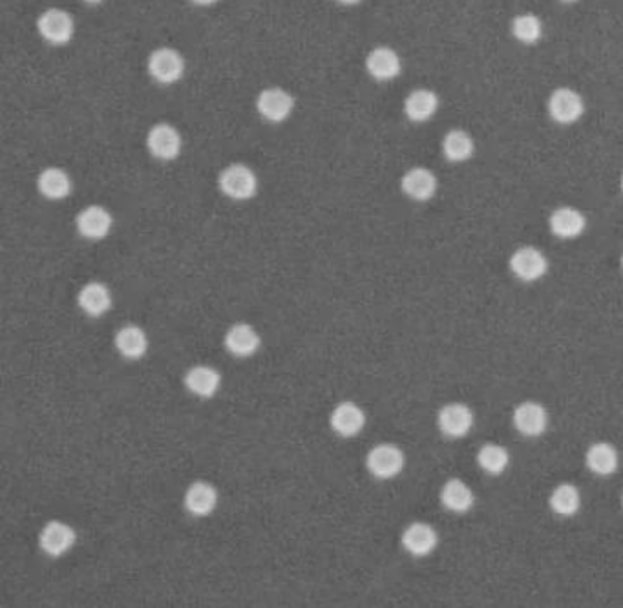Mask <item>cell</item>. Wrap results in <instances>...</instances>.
Masks as SVG:
<instances>
[{"mask_svg":"<svg viewBox=\"0 0 623 608\" xmlns=\"http://www.w3.org/2000/svg\"><path fill=\"white\" fill-rule=\"evenodd\" d=\"M220 384H221L220 373L209 366H196L185 375L186 389L202 398L214 397L216 391L220 389Z\"/></svg>","mask_w":623,"mask_h":608,"instance_id":"cell-23","label":"cell"},{"mask_svg":"<svg viewBox=\"0 0 623 608\" xmlns=\"http://www.w3.org/2000/svg\"><path fill=\"white\" fill-rule=\"evenodd\" d=\"M621 267H623V256H621Z\"/></svg>","mask_w":623,"mask_h":608,"instance_id":"cell-36","label":"cell"},{"mask_svg":"<svg viewBox=\"0 0 623 608\" xmlns=\"http://www.w3.org/2000/svg\"><path fill=\"white\" fill-rule=\"evenodd\" d=\"M76 225H77V230L83 237L103 239L110 234L112 225H113V218L104 207L88 205L77 214Z\"/></svg>","mask_w":623,"mask_h":608,"instance_id":"cell-13","label":"cell"},{"mask_svg":"<svg viewBox=\"0 0 623 608\" xmlns=\"http://www.w3.org/2000/svg\"><path fill=\"white\" fill-rule=\"evenodd\" d=\"M550 508L564 517H571L574 514H578L580 506H582V496L580 490L573 484H559L557 488H554V492L550 494Z\"/></svg>","mask_w":623,"mask_h":608,"instance_id":"cell-28","label":"cell"},{"mask_svg":"<svg viewBox=\"0 0 623 608\" xmlns=\"http://www.w3.org/2000/svg\"><path fill=\"white\" fill-rule=\"evenodd\" d=\"M512 33L523 44H536L543 37V22L532 13L518 15L512 21Z\"/></svg>","mask_w":623,"mask_h":608,"instance_id":"cell-30","label":"cell"},{"mask_svg":"<svg viewBox=\"0 0 623 608\" xmlns=\"http://www.w3.org/2000/svg\"><path fill=\"white\" fill-rule=\"evenodd\" d=\"M366 466L377 478H393L404 468V453L395 444H379L367 453Z\"/></svg>","mask_w":623,"mask_h":608,"instance_id":"cell-8","label":"cell"},{"mask_svg":"<svg viewBox=\"0 0 623 608\" xmlns=\"http://www.w3.org/2000/svg\"><path fill=\"white\" fill-rule=\"evenodd\" d=\"M587 466L596 475H612L618 468V452L609 443H596L589 448L587 455Z\"/></svg>","mask_w":623,"mask_h":608,"instance_id":"cell-26","label":"cell"},{"mask_svg":"<svg viewBox=\"0 0 623 608\" xmlns=\"http://www.w3.org/2000/svg\"><path fill=\"white\" fill-rule=\"evenodd\" d=\"M516 430L525 437H539L546 432L548 415L546 409L532 400L519 404L514 411Z\"/></svg>","mask_w":623,"mask_h":608,"instance_id":"cell-15","label":"cell"},{"mask_svg":"<svg viewBox=\"0 0 623 608\" xmlns=\"http://www.w3.org/2000/svg\"><path fill=\"white\" fill-rule=\"evenodd\" d=\"M621 503H623V499H621Z\"/></svg>","mask_w":623,"mask_h":608,"instance_id":"cell-37","label":"cell"},{"mask_svg":"<svg viewBox=\"0 0 623 608\" xmlns=\"http://www.w3.org/2000/svg\"><path fill=\"white\" fill-rule=\"evenodd\" d=\"M191 4L194 6H202V8H207V6H214L216 3H220V0H189Z\"/></svg>","mask_w":623,"mask_h":608,"instance_id":"cell-31","label":"cell"},{"mask_svg":"<svg viewBox=\"0 0 623 608\" xmlns=\"http://www.w3.org/2000/svg\"><path fill=\"white\" fill-rule=\"evenodd\" d=\"M115 347L124 358L138 360L147 353L149 338L141 327L131 324V326H124L117 331Z\"/></svg>","mask_w":623,"mask_h":608,"instance_id":"cell-25","label":"cell"},{"mask_svg":"<svg viewBox=\"0 0 623 608\" xmlns=\"http://www.w3.org/2000/svg\"><path fill=\"white\" fill-rule=\"evenodd\" d=\"M366 70L375 81L388 83L401 76L402 60L393 48L375 46L366 55Z\"/></svg>","mask_w":623,"mask_h":608,"instance_id":"cell-7","label":"cell"},{"mask_svg":"<svg viewBox=\"0 0 623 608\" xmlns=\"http://www.w3.org/2000/svg\"><path fill=\"white\" fill-rule=\"evenodd\" d=\"M366 425V413L355 402H342L331 413V428L340 437H355Z\"/></svg>","mask_w":623,"mask_h":608,"instance_id":"cell-16","label":"cell"},{"mask_svg":"<svg viewBox=\"0 0 623 608\" xmlns=\"http://www.w3.org/2000/svg\"><path fill=\"white\" fill-rule=\"evenodd\" d=\"M79 308L88 317H103L112 308V294L108 287L101 282H90L86 283L79 294H77Z\"/></svg>","mask_w":623,"mask_h":608,"instance_id":"cell-22","label":"cell"},{"mask_svg":"<svg viewBox=\"0 0 623 608\" xmlns=\"http://www.w3.org/2000/svg\"><path fill=\"white\" fill-rule=\"evenodd\" d=\"M401 189L413 201H428L438 192V177L429 168L413 166L402 175Z\"/></svg>","mask_w":623,"mask_h":608,"instance_id":"cell-11","label":"cell"},{"mask_svg":"<svg viewBox=\"0 0 623 608\" xmlns=\"http://www.w3.org/2000/svg\"><path fill=\"white\" fill-rule=\"evenodd\" d=\"M85 3H86V4H92V6H97V4H103L104 0H85Z\"/></svg>","mask_w":623,"mask_h":608,"instance_id":"cell-33","label":"cell"},{"mask_svg":"<svg viewBox=\"0 0 623 608\" xmlns=\"http://www.w3.org/2000/svg\"><path fill=\"white\" fill-rule=\"evenodd\" d=\"M438 542H439L438 532L426 523H413L402 533V546L406 549V552H410L415 558H424L431 554L435 550V546H438Z\"/></svg>","mask_w":623,"mask_h":608,"instance_id":"cell-17","label":"cell"},{"mask_svg":"<svg viewBox=\"0 0 623 608\" xmlns=\"http://www.w3.org/2000/svg\"><path fill=\"white\" fill-rule=\"evenodd\" d=\"M220 192L234 201H247L258 192V175L245 163H230L218 175Z\"/></svg>","mask_w":623,"mask_h":608,"instance_id":"cell-1","label":"cell"},{"mask_svg":"<svg viewBox=\"0 0 623 608\" xmlns=\"http://www.w3.org/2000/svg\"><path fill=\"white\" fill-rule=\"evenodd\" d=\"M76 530L70 524L62 521H50L48 524H44L39 535V544L44 554L51 558H60L72 549L76 544Z\"/></svg>","mask_w":623,"mask_h":608,"instance_id":"cell-9","label":"cell"},{"mask_svg":"<svg viewBox=\"0 0 623 608\" xmlns=\"http://www.w3.org/2000/svg\"><path fill=\"white\" fill-rule=\"evenodd\" d=\"M216 506H218V492L212 484L198 480L189 486V490H186L185 494L186 512L196 517H205V515H211Z\"/></svg>","mask_w":623,"mask_h":608,"instance_id":"cell-20","label":"cell"},{"mask_svg":"<svg viewBox=\"0 0 623 608\" xmlns=\"http://www.w3.org/2000/svg\"><path fill=\"white\" fill-rule=\"evenodd\" d=\"M147 150L158 161H174L183 150V138L170 123H156L147 132Z\"/></svg>","mask_w":623,"mask_h":608,"instance_id":"cell-4","label":"cell"},{"mask_svg":"<svg viewBox=\"0 0 623 608\" xmlns=\"http://www.w3.org/2000/svg\"><path fill=\"white\" fill-rule=\"evenodd\" d=\"M621 191H623V175H621Z\"/></svg>","mask_w":623,"mask_h":608,"instance_id":"cell-35","label":"cell"},{"mask_svg":"<svg viewBox=\"0 0 623 608\" xmlns=\"http://www.w3.org/2000/svg\"><path fill=\"white\" fill-rule=\"evenodd\" d=\"M439 430L450 439H461L470 434L474 425V413L466 404H448L439 411Z\"/></svg>","mask_w":623,"mask_h":608,"instance_id":"cell-10","label":"cell"},{"mask_svg":"<svg viewBox=\"0 0 623 608\" xmlns=\"http://www.w3.org/2000/svg\"><path fill=\"white\" fill-rule=\"evenodd\" d=\"M562 3H569L571 4V3H578V0H562Z\"/></svg>","mask_w":623,"mask_h":608,"instance_id":"cell-34","label":"cell"},{"mask_svg":"<svg viewBox=\"0 0 623 608\" xmlns=\"http://www.w3.org/2000/svg\"><path fill=\"white\" fill-rule=\"evenodd\" d=\"M548 113L559 125H573L585 113V103L578 92L557 88L548 97Z\"/></svg>","mask_w":623,"mask_h":608,"instance_id":"cell-6","label":"cell"},{"mask_svg":"<svg viewBox=\"0 0 623 608\" xmlns=\"http://www.w3.org/2000/svg\"><path fill=\"white\" fill-rule=\"evenodd\" d=\"M404 115L413 123H426L439 110V97L433 90L417 88L404 99Z\"/></svg>","mask_w":623,"mask_h":608,"instance_id":"cell-18","label":"cell"},{"mask_svg":"<svg viewBox=\"0 0 623 608\" xmlns=\"http://www.w3.org/2000/svg\"><path fill=\"white\" fill-rule=\"evenodd\" d=\"M335 3H339L342 6H357L362 3V0H335Z\"/></svg>","mask_w":623,"mask_h":608,"instance_id":"cell-32","label":"cell"},{"mask_svg":"<svg viewBox=\"0 0 623 608\" xmlns=\"http://www.w3.org/2000/svg\"><path fill=\"white\" fill-rule=\"evenodd\" d=\"M477 462L486 473L500 475L509 468L510 455L509 450L500 444H484L477 453Z\"/></svg>","mask_w":623,"mask_h":608,"instance_id":"cell-29","label":"cell"},{"mask_svg":"<svg viewBox=\"0 0 623 608\" xmlns=\"http://www.w3.org/2000/svg\"><path fill=\"white\" fill-rule=\"evenodd\" d=\"M72 187L74 183L70 174L60 166H46L37 175V191L50 201L68 198L72 194Z\"/></svg>","mask_w":623,"mask_h":608,"instance_id":"cell-12","label":"cell"},{"mask_svg":"<svg viewBox=\"0 0 623 608\" xmlns=\"http://www.w3.org/2000/svg\"><path fill=\"white\" fill-rule=\"evenodd\" d=\"M510 269L519 280L536 282L546 274L548 262L541 251L534 247H521L512 255Z\"/></svg>","mask_w":623,"mask_h":608,"instance_id":"cell-14","label":"cell"},{"mask_svg":"<svg viewBox=\"0 0 623 608\" xmlns=\"http://www.w3.org/2000/svg\"><path fill=\"white\" fill-rule=\"evenodd\" d=\"M441 503L447 510L454 514H466L475 505L474 492L459 478H450L441 492Z\"/></svg>","mask_w":623,"mask_h":608,"instance_id":"cell-24","label":"cell"},{"mask_svg":"<svg viewBox=\"0 0 623 608\" xmlns=\"http://www.w3.org/2000/svg\"><path fill=\"white\" fill-rule=\"evenodd\" d=\"M147 70L158 85L170 86L183 79L186 70V60L176 48L159 46L150 51L147 58Z\"/></svg>","mask_w":623,"mask_h":608,"instance_id":"cell-2","label":"cell"},{"mask_svg":"<svg viewBox=\"0 0 623 608\" xmlns=\"http://www.w3.org/2000/svg\"><path fill=\"white\" fill-rule=\"evenodd\" d=\"M550 230L564 239H573L583 234L587 227V218L582 210L573 207H559L548 218Z\"/></svg>","mask_w":623,"mask_h":608,"instance_id":"cell-19","label":"cell"},{"mask_svg":"<svg viewBox=\"0 0 623 608\" xmlns=\"http://www.w3.org/2000/svg\"><path fill=\"white\" fill-rule=\"evenodd\" d=\"M475 152L472 136L465 130H450L443 139V154L452 163H465Z\"/></svg>","mask_w":623,"mask_h":608,"instance_id":"cell-27","label":"cell"},{"mask_svg":"<svg viewBox=\"0 0 623 608\" xmlns=\"http://www.w3.org/2000/svg\"><path fill=\"white\" fill-rule=\"evenodd\" d=\"M262 345V338L258 331L248 324H234L225 335V347L234 356H251Z\"/></svg>","mask_w":623,"mask_h":608,"instance_id":"cell-21","label":"cell"},{"mask_svg":"<svg viewBox=\"0 0 623 608\" xmlns=\"http://www.w3.org/2000/svg\"><path fill=\"white\" fill-rule=\"evenodd\" d=\"M37 31L44 42L51 46H65L76 35V21L67 10L48 8L37 17Z\"/></svg>","mask_w":623,"mask_h":608,"instance_id":"cell-3","label":"cell"},{"mask_svg":"<svg viewBox=\"0 0 623 608\" xmlns=\"http://www.w3.org/2000/svg\"><path fill=\"white\" fill-rule=\"evenodd\" d=\"M257 112L267 123H284L287 121L294 110V97L280 88V86H269L264 88L257 97Z\"/></svg>","mask_w":623,"mask_h":608,"instance_id":"cell-5","label":"cell"}]
</instances>
